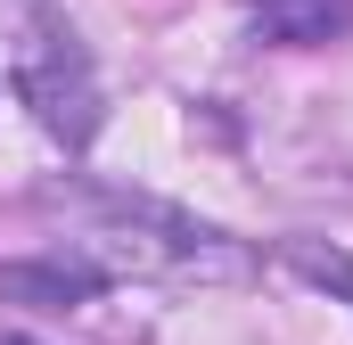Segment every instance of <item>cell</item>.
<instances>
[{
    "instance_id": "obj_1",
    "label": "cell",
    "mask_w": 353,
    "mask_h": 345,
    "mask_svg": "<svg viewBox=\"0 0 353 345\" xmlns=\"http://www.w3.org/2000/svg\"><path fill=\"white\" fill-rule=\"evenodd\" d=\"M41 206H58V214L83 222V230H74V263H83L99 288H107V279H239V271H247V255H239L222 230L189 222L173 206H157V197L50 189Z\"/></svg>"
},
{
    "instance_id": "obj_4",
    "label": "cell",
    "mask_w": 353,
    "mask_h": 345,
    "mask_svg": "<svg viewBox=\"0 0 353 345\" xmlns=\"http://www.w3.org/2000/svg\"><path fill=\"white\" fill-rule=\"evenodd\" d=\"M90 288H99V279H90L83 263H8V271H0V296H41V304H58V313H66V304H83Z\"/></svg>"
},
{
    "instance_id": "obj_5",
    "label": "cell",
    "mask_w": 353,
    "mask_h": 345,
    "mask_svg": "<svg viewBox=\"0 0 353 345\" xmlns=\"http://www.w3.org/2000/svg\"><path fill=\"white\" fill-rule=\"evenodd\" d=\"M288 255L304 263L312 279H337V288H353V263H345V255H312V247H288Z\"/></svg>"
},
{
    "instance_id": "obj_2",
    "label": "cell",
    "mask_w": 353,
    "mask_h": 345,
    "mask_svg": "<svg viewBox=\"0 0 353 345\" xmlns=\"http://www.w3.org/2000/svg\"><path fill=\"white\" fill-rule=\"evenodd\" d=\"M17 90L33 99L41 132L83 148L99 132V83H90V58L74 50V25L50 8V0H25V41H17Z\"/></svg>"
},
{
    "instance_id": "obj_6",
    "label": "cell",
    "mask_w": 353,
    "mask_h": 345,
    "mask_svg": "<svg viewBox=\"0 0 353 345\" xmlns=\"http://www.w3.org/2000/svg\"><path fill=\"white\" fill-rule=\"evenodd\" d=\"M0 345H33V337H0Z\"/></svg>"
},
{
    "instance_id": "obj_3",
    "label": "cell",
    "mask_w": 353,
    "mask_h": 345,
    "mask_svg": "<svg viewBox=\"0 0 353 345\" xmlns=\"http://www.w3.org/2000/svg\"><path fill=\"white\" fill-rule=\"evenodd\" d=\"M247 33L255 41H279V50H312V41L353 33V0H255Z\"/></svg>"
}]
</instances>
